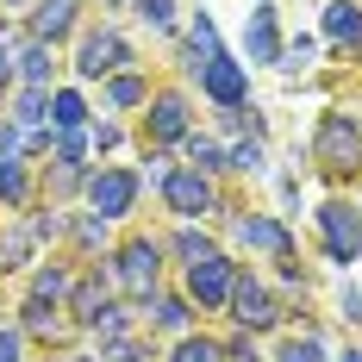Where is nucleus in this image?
<instances>
[{"instance_id":"nucleus-1","label":"nucleus","mask_w":362,"mask_h":362,"mask_svg":"<svg viewBox=\"0 0 362 362\" xmlns=\"http://www.w3.org/2000/svg\"><path fill=\"white\" fill-rule=\"evenodd\" d=\"M119 288L132 293L138 306H144V300H156V288H163V244L132 238V244L119 250Z\"/></svg>"},{"instance_id":"nucleus-2","label":"nucleus","mask_w":362,"mask_h":362,"mask_svg":"<svg viewBox=\"0 0 362 362\" xmlns=\"http://www.w3.org/2000/svg\"><path fill=\"white\" fill-rule=\"evenodd\" d=\"M313 156L325 169H362V125L350 112H325L319 119V138H313Z\"/></svg>"},{"instance_id":"nucleus-3","label":"nucleus","mask_w":362,"mask_h":362,"mask_svg":"<svg viewBox=\"0 0 362 362\" xmlns=\"http://www.w3.org/2000/svg\"><path fill=\"white\" fill-rule=\"evenodd\" d=\"M163 200H169V213L175 218H200V213H213L218 206V194H213V175L206 169H169V181H163Z\"/></svg>"},{"instance_id":"nucleus-4","label":"nucleus","mask_w":362,"mask_h":362,"mask_svg":"<svg viewBox=\"0 0 362 362\" xmlns=\"http://www.w3.org/2000/svg\"><path fill=\"white\" fill-rule=\"evenodd\" d=\"M319 231H325V256L331 262H356L362 256V213L356 206L325 200V206H319Z\"/></svg>"},{"instance_id":"nucleus-5","label":"nucleus","mask_w":362,"mask_h":362,"mask_svg":"<svg viewBox=\"0 0 362 362\" xmlns=\"http://www.w3.org/2000/svg\"><path fill=\"white\" fill-rule=\"evenodd\" d=\"M231 281H238V262L231 256H200V262H187V300H200V306H225L231 300Z\"/></svg>"},{"instance_id":"nucleus-6","label":"nucleus","mask_w":362,"mask_h":362,"mask_svg":"<svg viewBox=\"0 0 362 362\" xmlns=\"http://www.w3.org/2000/svg\"><path fill=\"white\" fill-rule=\"evenodd\" d=\"M125 63H132V50H125V37H119V32H88V37H81V57H75L81 81H112Z\"/></svg>"},{"instance_id":"nucleus-7","label":"nucleus","mask_w":362,"mask_h":362,"mask_svg":"<svg viewBox=\"0 0 362 362\" xmlns=\"http://www.w3.org/2000/svg\"><path fill=\"white\" fill-rule=\"evenodd\" d=\"M231 238H238L244 250H262V256H275V262H293V238H288V225H281V218L238 213V218H231Z\"/></svg>"},{"instance_id":"nucleus-8","label":"nucleus","mask_w":362,"mask_h":362,"mask_svg":"<svg viewBox=\"0 0 362 362\" xmlns=\"http://www.w3.org/2000/svg\"><path fill=\"white\" fill-rule=\"evenodd\" d=\"M138 187H144V181L132 175V169H100V175H88V200H94V213L112 225V218H125V213H132Z\"/></svg>"},{"instance_id":"nucleus-9","label":"nucleus","mask_w":362,"mask_h":362,"mask_svg":"<svg viewBox=\"0 0 362 362\" xmlns=\"http://www.w3.org/2000/svg\"><path fill=\"white\" fill-rule=\"evenodd\" d=\"M225 306H231V319H238L244 331L281 325V306H275V300H269V288H262V281H250V275H238V281H231V300H225Z\"/></svg>"},{"instance_id":"nucleus-10","label":"nucleus","mask_w":362,"mask_h":362,"mask_svg":"<svg viewBox=\"0 0 362 362\" xmlns=\"http://www.w3.org/2000/svg\"><path fill=\"white\" fill-rule=\"evenodd\" d=\"M200 88H206V100H218V107H244L250 75H244V63H231L218 50V57H206V69H200Z\"/></svg>"},{"instance_id":"nucleus-11","label":"nucleus","mask_w":362,"mask_h":362,"mask_svg":"<svg viewBox=\"0 0 362 362\" xmlns=\"http://www.w3.org/2000/svg\"><path fill=\"white\" fill-rule=\"evenodd\" d=\"M175 138H187V100L169 88L150 100V144H175Z\"/></svg>"},{"instance_id":"nucleus-12","label":"nucleus","mask_w":362,"mask_h":362,"mask_svg":"<svg viewBox=\"0 0 362 362\" xmlns=\"http://www.w3.org/2000/svg\"><path fill=\"white\" fill-rule=\"evenodd\" d=\"M244 50L250 63H281V37H275V6H256L244 25Z\"/></svg>"},{"instance_id":"nucleus-13","label":"nucleus","mask_w":362,"mask_h":362,"mask_svg":"<svg viewBox=\"0 0 362 362\" xmlns=\"http://www.w3.org/2000/svg\"><path fill=\"white\" fill-rule=\"evenodd\" d=\"M75 6H81V0H37V6H32V37H37V44H57V37H69Z\"/></svg>"},{"instance_id":"nucleus-14","label":"nucleus","mask_w":362,"mask_h":362,"mask_svg":"<svg viewBox=\"0 0 362 362\" xmlns=\"http://www.w3.org/2000/svg\"><path fill=\"white\" fill-rule=\"evenodd\" d=\"M325 37L337 50H362V6L356 0H331L325 6Z\"/></svg>"},{"instance_id":"nucleus-15","label":"nucleus","mask_w":362,"mask_h":362,"mask_svg":"<svg viewBox=\"0 0 362 362\" xmlns=\"http://www.w3.org/2000/svg\"><path fill=\"white\" fill-rule=\"evenodd\" d=\"M50 125H57V132H81V125H88V100H81L75 88H57V94H50Z\"/></svg>"},{"instance_id":"nucleus-16","label":"nucleus","mask_w":362,"mask_h":362,"mask_svg":"<svg viewBox=\"0 0 362 362\" xmlns=\"http://www.w3.org/2000/svg\"><path fill=\"white\" fill-rule=\"evenodd\" d=\"M107 100H112L119 112H132V107H144V100H150V81H144V75H125V69H119V75L107 81Z\"/></svg>"},{"instance_id":"nucleus-17","label":"nucleus","mask_w":362,"mask_h":362,"mask_svg":"<svg viewBox=\"0 0 362 362\" xmlns=\"http://www.w3.org/2000/svg\"><path fill=\"white\" fill-rule=\"evenodd\" d=\"M6 119H13L19 132H32V125H44V119H50V88H25V94H19V107L6 112Z\"/></svg>"},{"instance_id":"nucleus-18","label":"nucleus","mask_w":362,"mask_h":362,"mask_svg":"<svg viewBox=\"0 0 362 362\" xmlns=\"http://www.w3.org/2000/svg\"><path fill=\"white\" fill-rule=\"evenodd\" d=\"M50 69H57V57H50V44H25V57H19V75H25V88H50Z\"/></svg>"},{"instance_id":"nucleus-19","label":"nucleus","mask_w":362,"mask_h":362,"mask_svg":"<svg viewBox=\"0 0 362 362\" xmlns=\"http://www.w3.org/2000/svg\"><path fill=\"white\" fill-rule=\"evenodd\" d=\"M32 231H25V225H6V231H0V269H25V262H32Z\"/></svg>"},{"instance_id":"nucleus-20","label":"nucleus","mask_w":362,"mask_h":362,"mask_svg":"<svg viewBox=\"0 0 362 362\" xmlns=\"http://www.w3.org/2000/svg\"><path fill=\"white\" fill-rule=\"evenodd\" d=\"M100 306H107L100 275H81V281H75V319H81V325H94V319H100Z\"/></svg>"},{"instance_id":"nucleus-21","label":"nucleus","mask_w":362,"mask_h":362,"mask_svg":"<svg viewBox=\"0 0 362 362\" xmlns=\"http://www.w3.org/2000/svg\"><path fill=\"white\" fill-rule=\"evenodd\" d=\"M187 319H194V300L187 293H163L156 300V325L163 331H187Z\"/></svg>"},{"instance_id":"nucleus-22","label":"nucleus","mask_w":362,"mask_h":362,"mask_svg":"<svg viewBox=\"0 0 362 362\" xmlns=\"http://www.w3.org/2000/svg\"><path fill=\"white\" fill-rule=\"evenodd\" d=\"M63 293H69V269H37V275H32V300L57 306Z\"/></svg>"},{"instance_id":"nucleus-23","label":"nucleus","mask_w":362,"mask_h":362,"mask_svg":"<svg viewBox=\"0 0 362 362\" xmlns=\"http://www.w3.org/2000/svg\"><path fill=\"white\" fill-rule=\"evenodd\" d=\"M0 200L25 206V169H19V156H0Z\"/></svg>"},{"instance_id":"nucleus-24","label":"nucleus","mask_w":362,"mask_h":362,"mask_svg":"<svg viewBox=\"0 0 362 362\" xmlns=\"http://www.w3.org/2000/svg\"><path fill=\"white\" fill-rule=\"evenodd\" d=\"M225 169H238V175H262V144H256V138L231 144V150H225Z\"/></svg>"},{"instance_id":"nucleus-25","label":"nucleus","mask_w":362,"mask_h":362,"mask_svg":"<svg viewBox=\"0 0 362 362\" xmlns=\"http://www.w3.org/2000/svg\"><path fill=\"white\" fill-rule=\"evenodd\" d=\"M169 362H225V350H218L213 337H181Z\"/></svg>"},{"instance_id":"nucleus-26","label":"nucleus","mask_w":362,"mask_h":362,"mask_svg":"<svg viewBox=\"0 0 362 362\" xmlns=\"http://www.w3.org/2000/svg\"><path fill=\"white\" fill-rule=\"evenodd\" d=\"M187 156H194V169H206V175L225 169V150H218L213 138H194V132H187Z\"/></svg>"},{"instance_id":"nucleus-27","label":"nucleus","mask_w":362,"mask_h":362,"mask_svg":"<svg viewBox=\"0 0 362 362\" xmlns=\"http://www.w3.org/2000/svg\"><path fill=\"white\" fill-rule=\"evenodd\" d=\"M306 63H313V37H293V44H281V63H275V69L300 75V69H306Z\"/></svg>"},{"instance_id":"nucleus-28","label":"nucleus","mask_w":362,"mask_h":362,"mask_svg":"<svg viewBox=\"0 0 362 362\" xmlns=\"http://www.w3.org/2000/svg\"><path fill=\"white\" fill-rule=\"evenodd\" d=\"M169 250H175L181 262H200V256H213V244H206L200 231H175V244H169Z\"/></svg>"},{"instance_id":"nucleus-29","label":"nucleus","mask_w":362,"mask_h":362,"mask_svg":"<svg viewBox=\"0 0 362 362\" xmlns=\"http://www.w3.org/2000/svg\"><path fill=\"white\" fill-rule=\"evenodd\" d=\"M138 13H144V25H156V32L175 25V0H138Z\"/></svg>"},{"instance_id":"nucleus-30","label":"nucleus","mask_w":362,"mask_h":362,"mask_svg":"<svg viewBox=\"0 0 362 362\" xmlns=\"http://www.w3.org/2000/svg\"><path fill=\"white\" fill-rule=\"evenodd\" d=\"M325 350H319V337H288L281 344V362H319Z\"/></svg>"},{"instance_id":"nucleus-31","label":"nucleus","mask_w":362,"mask_h":362,"mask_svg":"<svg viewBox=\"0 0 362 362\" xmlns=\"http://www.w3.org/2000/svg\"><path fill=\"white\" fill-rule=\"evenodd\" d=\"M75 238H81L88 250H94V244H107V218H100V213H88L81 225H75Z\"/></svg>"},{"instance_id":"nucleus-32","label":"nucleus","mask_w":362,"mask_h":362,"mask_svg":"<svg viewBox=\"0 0 362 362\" xmlns=\"http://www.w3.org/2000/svg\"><path fill=\"white\" fill-rule=\"evenodd\" d=\"M25 231H32V238H63V218H57V213H37Z\"/></svg>"},{"instance_id":"nucleus-33","label":"nucleus","mask_w":362,"mask_h":362,"mask_svg":"<svg viewBox=\"0 0 362 362\" xmlns=\"http://www.w3.org/2000/svg\"><path fill=\"white\" fill-rule=\"evenodd\" d=\"M225 362H262V356H256L250 337H231V344H225Z\"/></svg>"},{"instance_id":"nucleus-34","label":"nucleus","mask_w":362,"mask_h":362,"mask_svg":"<svg viewBox=\"0 0 362 362\" xmlns=\"http://www.w3.org/2000/svg\"><path fill=\"white\" fill-rule=\"evenodd\" d=\"M25 356V344H19V331H0V362H19Z\"/></svg>"},{"instance_id":"nucleus-35","label":"nucleus","mask_w":362,"mask_h":362,"mask_svg":"<svg viewBox=\"0 0 362 362\" xmlns=\"http://www.w3.org/2000/svg\"><path fill=\"white\" fill-rule=\"evenodd\" d=\"M138 181H150V187H163V181H169V163H163V156H150V163H144V175H138Z\"/></svg>"},{"instance_id":"nucleus-36","label":"nucleus","mask_w":362,"mask_h":362,"mask_svg":"<svg viewBox=\"0 0 362 362\" xmlns=\"http://www.w3.org/2000/svg\"><path fill=\"white\" fill-rule=\"evenodd\" d=\"M13 150H19V125H13V119H0V156H13Z\"/></svg>"},{"instance_id":"nucleus-37","label":"nucleus","mask_w":362,"mask_h":362,"mask_svg":"<svg viewBox=\"0 0 362 362\" xmlns=\"http://www.w3.org/2000/svg\"><path fill=\"white\" fill-rule=\"evenodd\" d=\"M88 138H94V144H100V150H112V144H119V125H94Z\"/></svg>"},{"instance_id":"nucleus-38","label":"nucleus","mask_w":362,"mask_h":362,"mask_svg":"<svg viewBox=\"0 0 362 362\" xmlns=\"http://www.w3.org/2000/svg\"><path fill=\"white\" fill-rule=\"evenodd\" d=\"M6 88H13V50L0 44V94H6Z\"/></svg>"},{"instance_id":"nucleus-39","label":"nucleus","mask_w":362,"mask_h":362,"mask_svg":"<svg viewBox=\"0 0 362 362\" xmlns=\"http://www.w3.org/2000/svg\"><path fill=\"white\" fill-rule=\"evenodd\" d=\"M344 362H362V350H350V356H344Z\"/></svg>"},{"instance_id":"nucleus-40","label":"nucleus","mask_w":362,"mask_h":362,"mask_svg":"<svg viewBox=\"0 0 362 362\" xmlns=\"http://www.w3.org/2000/svg\"><path fill=\"white\" fill-rule=\"evenodd\" d=\"M69 362H88V356H69Z\"/></svg>"}]
</instances>
